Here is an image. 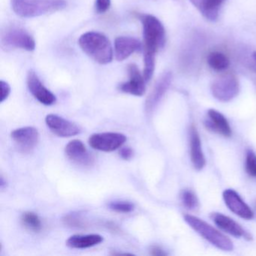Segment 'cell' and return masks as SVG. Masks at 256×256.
Here are the masks:
<instances>
[{
    "label": "cell",
    "mask_w": 256,
    "mask_h": 256,
    "mask_svg": "<svg viewBox=\"0 0 256 256\" xmlns=\"http://www.w3.org/2000/svg\"><path fill=\"white\" fill-rule=\"evenodd\" d=\"M128 73L130 80L120 85L121 92L136 96H142L145 94L146 86L144 78L142 76L138 68L134 64H130L128 66Z\"/></svg>",
    "instance_id": "obj_12"
},
{
    "label": "cell",
    "mask_w": 256,
    "mask_h": 256,
    "mask_svg": "<svg viewBox=\"0 0 256 256\" xmlns=\"http://www.w3.org/2000/svg\"><path fill=\"white\" fill-rule=\"evenodd\" d=\"M62 221L66 226H70V227L82 228L84 226V222L83 220L80 218V215H78V214H74V212L67 214L64 217Z\"/></svg>",
    "instance_id": "obj_27"
},
{
    "label": "cell",
    "mask_w": 256,
    "mask_h": 256,
    "mask_svg": "<svg viewBox=\"0 0 256 256\" xmlns=\"http://www.w3.org/2000/svg\"><path fill=\"white\" fill-rule=\"evenodd\" d=\"M126 140V136L122 133H96L90 137L89 144L97 150L112 152L120 148Z\"/></svg>",
    "instance_id": "obj_7"
},
{
    "label": "cell",
    "mask_w": 256,
    "mask_h": 256,
    "mask_svg": "<svg viewBox=\"0 0 256 256\" xmlns=\"http://www.w3.org/2000/svg\"><path fill=\"white\" fill-rule=\"evenodd\" d=\"M150 254L154 256H164L167 254V253L158 246H152L150 250Z\"/></svg>",
    "instance_id": "obj_31"
},
{
    "label": "cell",
    "mask_w": 256,
    "mask_h": 256,
    "mask_svg": "<svg viewBox=\"0 0 256 256\" xmlns=\"http://www.w3.org/2000/svg\"><path fill=\"white\" fill-rule=\"evenodd\" d=\"M224 0H190L200 14L210 22L217 20L220 7Z\"/></svg>",
    "instance_id": "obj_19"
},
{
    "label": "cell",
    "mask_w": 256,
    "mask_h": 256,
    "mask_svg": "<svg viewBox=\"0 0 256 256\" xmlns=\"http://www.w3.org/2000/svg\"><path fill=\"white\" fill-rule=\"evenodd\" d=\"M109 209L116 212H121V214H128L134 210V206L132 203L128 202H112L109 203Z\"/></svg>",
    "instance_id": "obj_24"
},
{
    "label": "cell",
    "mask_w": 256,
    "mask_h": 256,
    "mask_svg": "<svg viewBox=\"0 0 256 256\" xmlns=\"http://www.w3.org/2000/svg\"><path fill=\"white\" fill-rule=\"evenodd\" d=\"M208 64L216 71H223L230 65L228 58L221 52H212L208 56Z\"/></svg>",
    "instance_id": "obj_21"
},
{
    "label": "cell",
    "mask_w": 256,
    "mask_h": 256,
    "mask_svg": "<svg viewBox=\"0 0 256 256\" xmlns=\"http://www.w3.org/2000/svg\"><path fill=\"white\" fill-rule=\"evenodd\" d=\"M211 218L214 220L215 224L226 233L229 234L235 238L244 236L246 239H251V236L232 218H229L223 214H218V212L212 214L211 215Z\"/></svg>",
    "instance_id": "obj_16"
},
{
    "label": "cell",
    "mask_w": 256,
    "mask_h": 256,
    "mask_svg": "<svg viewBox=\"0 0 256 256\" xmlns=\"http://www.w3.org/2000/svg\"><path fill=\"white\" fill-rule=\"evenodd\" d=\"M82 50L95 62L102 65L110 64L113 60L114 52L108 38L97 32H88L78 40Z\"/></svg>",
    "instance_id": "obj_1"
},
{
    "label": "cell",
    "mask_w": 256,
    "mask_h": 256,
    "mask_svg": "<svg viewBox=\"0 0 256 256\" xmlns=\"http://www.w3.org/2000/svg\"><path fill=\"white\" fill-rule=\"evenodd\" d=\"M223 199L228 209L238 216L248 220L253 218L252 211L234 190H224Z\"/></svg>",
    "instance_id": "obj_14"
},
{
    "label": "cell",
    "mask_w": 256,
    "mask_h": 256,
    "mask_svg": "<svg viewBox=\"0 0 256 256\" xmlns=\"http://www.w3.org/2000/svg\"><path fill=\"white\" fill-rule=\"evenodd\" d=\"M0 186H1V188H4V186H6V181L4 180V176H1V179H0Z\"/></svg>",
    "instance_id": "obj_32"
},
{
    "label": "cell",
    "mask_w": 256,
    "mask_h": 256,
    "mask_svg": "<svg viewBox=\"0 0 256 256\" xmlns=\"http://www.w3.org/2000/svg\"><path fill=\"white\" fill-rule=\"evenodd\" d=\"M66 154L71 161L82 166H91L94 163V158L88 150L83 142L73 140L66 146Z\"/></svg>",
    "instance_id": "obj_13"
},
{
    "label": "cell",
    "mask_w": 256,
    "mask_h": 256,
    "mask_svg": "<svg viewBox=\"0 0 256 256\" xmlns=\"http://www.w3.org/2000/svg\"><path fill=\"white\" fill-rule=\"evenodd\" d=\"M11 137L22 152H31L38 144L40 133L37 128L26 126L14 130L12 132Z\"/></svg>",
    "instance_id": "obj_9"
},
{
    "label": "cell",
    "mask_w": 256,
    "mask_h": 256,
    "mask_svg": "<svg viewBox=\"0 0 256 256\" xmlns=\"http://www.w3.org/2000/svg\"><path fill=\"white\" fill-rule=\"evenodd\" d=\"M246 170L252 176H256V155L252 150H248L246 156Z\"/></svg>",
    "instance_id": "obj_26"
},
{
    "label": "cell",
    "mask_w": 256,
    "mask_h": 256,
    "mask_svg": "<svg viewBox=\"0 0 256 256\" xmlns=\"http://www.w3.org/2000/svg\"><path fill=\"white\" fill-rule=\"evenodd\" d=\"M252 60L253 61H254V68H256V52H254V53L252 54Z\"/></svg>",
    "instance_id": "obj_33"
},
{
    "label": "cell",
    "mask_w": 256,
    "mask_h": 256,
    "mask_svg": "<svg viewBox=\"0 0 256 256\" xmlns=\"http://www.w3.org/2000/svg\"><path fill=\"white\" fill-rule=\"evenodd\" d=\"M103 241L100 234L73 235L66 240V245L72 248H86L98 245Z\"/></svg>",
    "instance_id": "obj_20"
},
{
    "label": "cell",
    "mask_w": 256,
    "mask_h": 256,
    "mask_svg": "<svg viewBox=\"0 0 256 256\" xmlns=\"http://www.w3.org/2000/svg\"><path fill=\"white\" fill-rule=\"evenodd\" d=\"M110 6V0H96V12L98 14H104Z\"/></svg>",
    "instance_id": "obj_28"
},
{
    "label": "cell",
    "mask_w": 256,
    "mask_h": 256,
    "mask_svg": "<svg viewBox=\"0 0 256 256\" xmlns=\"http://www.w3.org/2000/svg\"><path fill=\"white\" fill-rule=\"evenodd\" d=\"M142 48V44L133 37L120 36L115 40L114 55L116 60L124 61Z\"/></svg>",
    "instance_id": "obj_15"
},
{
    "label": "cell",
    "mask_w": 256,
    "mask_h": 256,
    "mask_svg": "<svg viewBox=\"0 0 256 256\" xmlns=\"http://www.w3.org/2000/svg\"><path fill=\"white\" fill-rule=\"evenodd\" d=\"M143 26L144 50L157 53L166 44V30L160 20L150 14H138Z\"/></svg>",
    "instance_id": "obj_3"
},
{
    "label": "cell",
    "mask_w": 256,
    "mask_h": 256,
    "mask_svg": "<svg viewBox=\"0 0 256 256\" xmlns=\"http://www.w3.org/2000/svg\"><path fill=\"white\" fill-rule=\"evenodd\" d=\"M172 78H173L172 73L170 72H166L163 73L161 77L158 79L150 94L146 98V102H145V110L146 113H152L160 104V102L167 92L168 90L170 88Z\"/></svg>",
    "instance_id": "obj_8"
},
{
    "label": "cell",
    "mask_w": 256,
    "mask_h": 256,
    "mask_svg": "<svg viewBox=\"0 0 256 256\" xmlns=\"http://www.w3.org/2000/svg\"><path fill=\"white\" fill-rule=\"evenodd\" d=\"M133 154H134L133 150L132 148H128V146L122 148L120 151V156L124 160H131L132 158Z\"/></svg>",
    "instance_id": "obj_30"
},
{
    "label": "cell",
    "mask_w": 256,
    "mask_h": 256,
    "mask_svg": "<svg viewBox=\"0 0 256 256\" xmlns=\"http://www.w3.org/2000/svg\"><path fill=\"white\" fill-rule=\"evenodd\" d=\"M208 119L205 122V126L208 130L220 133L224 137L232 136V128L227 119L220 112L210 109L208 110Z\"/></svg>",
    "instance_id": "obj_18"
},
{
    "label": "cell",
    "mask_w": 256,
    "mask_h": 256,
    "mask_svg": "<svg viewBox=\"0 0 256 256\" xmlns=\"http://www.w3.org/2000/svg\"><path fill=\"white\" fill-rule=\"evenodd\" d=\"M26 83L30 92L42 104L49 106L56 102L54 94L44 86L34 71H30L28 73Z\"/></svg>",
    "instance_id": "obj_10"
},
{
    "label": "cell",
    "mask_w": 256,
    "mask_h": 256,
    "mask_svg": "<svg viewBox=\"0 0 256 256\" xmlns=\"http://www.w3.org/2000/svg\"><path fill=\"white\" fill-rule=\"evenodd\" d=\"M46 122L50 131L59 137H73L80 132V128L77 125L56 114L48 115Z\"/></svg>",
    "instance_id": "obj_11"
},
{
    "label": "cell",
    "mask_w": 256,
    "mask_h": 256,
    "mask_svg": "<svg viewBox=\"0 0 256 256\" xmlns=\"http://www.w3.org/2000/svg\"><path fill=\"white\" fill-rule=\"evenodd\" d=\"M0 85H1V103H2L10 96L11 94V86L7 82L4 80H1Z\"/></svg>",
    "instance_id": "obj_29"
},
{
    "label": "cell",
    "mask_w": 256,
    "mask_h": 256,
    "mask_svg": "<svg viewBox=\"0 0 256 256\" xmlns=\"http://www.w3.org/2000/svg\"><path fill=\"white\" fill-rule=\"evenodd\" d=\"M2 47L7 49H22L32 52L36 48V42L34 37L20 28H10L1 35Z\"/></svg>",
    "instance_id": "obj_5"
},
{
    "label": "cell",
    "mask_w": 256,
    "mask_h": 256,
    "mask_svg": "<svg viewBox=\"0 0 256 256\" xmlns=\"http://www.w3.org/2000/svg\"><path fill=\"white\" fill-rule=\"evenodd\" d=\"M239 82L232 74H226L220 76L212 82L210 90L212 96L223 102L230 101L239 92Z\"/></svg>",
    "instance_id": "obj_6"
},
{
    "label": "cell",
    "mask_w": 256,
    "mask_h": 256,
    "mask_svg": "<svg viewBox=\"0 0 256 256\" xmlns=\"http://www.w3.org/2000/svg\"><path fill=\"white\" fill-rule=\"evenodd\" d=\"M13 11L22 18H36L56 12L67 6L66 0H11Z\"/></svg>",
    "instance_id": "obj_2"
},
{
    "label": "cell",
    "mask_w": 256,
    "mask_h": 256,
    "mask_svg": "<svg viewBox=\"0 0 256 256\" xmlns=\"http://www.w3.org/2000/svg\"><path fill=\"white\" fill-rule=\"evenodd\" d=\"M181 200L187 209L194 210L198 206V200L197 197L190 190H185L182 192V194H181Z\"/></svg>",
    "instance_id": "obj_25"
},
{
    "label": "cell",
    "mask_w": 256,
    "mask_h": 256,
    "mask_svg": "<svg viewBox=\"0 0 256 256\" xmlns=\"http://www.w3.org/2000/svg\"><path fill=\"white\" fill-rule=\"evenodd\" d=\"M22 221L26 228L34 232H40L42 228L41 220L38 216L34 212H26L23 214Z\"/></svg>",
    "instance_id": "obj_23"
},
{
    "label": "cell",
    "mask_w": 256,
    "mask_h": 256,
    "mask_svg": "<svg viewBox=\"0 0 256 256\" xmlns=\"http://www.w3.org/2000/svg\"><path fill=\"white\" fill-rule=\"evenodd\" d=\"M184 220L192 228L217 248L223 251L233 250V242L230 240L204 220L191 215H186Z\"/></svg>",
    "instance_id": "obj_4"
},
{
    "label": "cell",
    "mask_w": 256,
    "mask_h": 256,
    "mask_svg": "<svg viewBox=\"0 0 256 256\" xmlns=\"http://www.w3.org/2000/svg\"><path fill=\"white\" fill-rule=\"evenodd\" d=\"M190 157L194 168L202 170L206 164L204 155L202 151V143L197 130L194 126L190 128Z\"/></svg>",
    "instance_id": "obj_17"
},
{
    "label": "cell",
    "mask_w": 256,
    "mask_h": 256,
    "mask_svg": "<svg viewBox=\"0 0 256 256\" xmlns=\"http://www.w3.org/2000/svg\"><path fill=\"white\" fill-rule=\"evenodd\" d=\"M144 68L143 76L145 82L148 83L152 78L155 71L156 53L144 50Z\"/></svg>",
    "instance_id": "obj_22"
}]
</instances>
